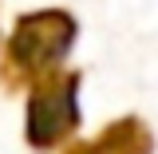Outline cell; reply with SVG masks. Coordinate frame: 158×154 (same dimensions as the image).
<instances>
[{"instance_id": "cell-1", "label": "cell", "mask_w": 158, "mask_h": 154, "mask_svg": "<svg viewBox=\"0 0 158 154\" xmlns=\"http://www.w3.org/2000/svg\"><path fill=\"white\" fill-rule=\"evenodd\" d=\"M75 40H79V20L67 8H40V12L16 16L0 48V83L8 91L32 87L52 67H63Z\"/></svg>"}, {"instance_id": "cell-2", "label": "cell", "mask_w": 158, "mask_h": 154, "mask_svg": "<svg viewBox=\"0 0 158 154\" xmlns=\"http://www.w3.org/2000/svg\"><path fill=\"white\" fill-rule=\"evenodd\" d=\"M79 71L52 67L28 87V115H24V142L32 150H56L79 131Z\"/></svg>"}, {"instance_id": "cell-3", "label": "cell", "mask_w": 158, "mask_h": 154, "mask_svg": "<svg viewBox=\"0 0 158 154\" xmlns=\"http://www.w3.org/2000/svg\"><path fill=\"white\" fill-rule=\"evenodd\" d=\"M154 131L146 127L142 115H123L115 123H107L95 138H83V142H63L59 154H154Z\"/></svg>"}]
</instances>
